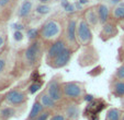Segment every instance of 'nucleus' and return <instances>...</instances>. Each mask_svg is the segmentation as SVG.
<instances>
[{"label":"nucleus","mask_w":124,"mask_h":120,"mask_svg":"<svg viewBox=\"0 0 124 120\" xmlns=\"http://www.w3.org/2000/svg\"><path fill=\"white\" fill-rule=\"evenodd\" d=\"M46 45L41 38L31 42L23 49L16 51L14 55L13 76L18 78L26 72L36 70L41 66L45 57Z\"/></svg>","instance_id":"obj_1"},{"label":"nucleus","mask_w":124,"mask_h":120,"mask_svg":"<svg viewBox=\"0 0 124 120\" xmlns=\"http://www.w3.org/2000/svg\"><path fill=\"white\" fill-rule=\"evenodd\" d=\"M66 16L53 15L46 19L40 26V38L48 46L53 42L62 38L65 28Z\"/></svg>","instance_id":"obj_2"},{"label":"nucleus","mask_w":124,"mask_h":120,"mask_svg":"<svg viewBox=\"0 0 124 120\" xmlns=\"http://www.w3.org/2000/svg\"><path fill=\"white\" fill-rule=\"evenodd\" d=\"M63 94L65 99L81 104L87 97L86 84L81 81H64Z\"/></svg>","instance_id":"obj_3"},{"label":"nucleus","mask_w":124,"mask_h":120,"mask_svg":"<svg viewBox=\"0 0 124 120\" xmlns=\"http://www.w3.org/2000/svg\"><path fill=\"white\" fill-rule=\"evenodd\" d=\"M79 15L78 14H69L66 16L65 20V28H64L63 38L65 39L67 46L73 49L75 53L79 50L80 46L77 40V23Z\"/></svg>","instance_id":"obj_4"},{"label":"nucleus","mask_w":124,"mask_h":120,"mask_svg":"<svg viewBox=\"0 0 124 120\" xmlns=\"http://www.w3.org/2000/svg\"><path fill=\"white\" fill-rule=\"evenodd\" d=\"M29 100V93L28 88H23L22 86L18 85L11 87L3 94V104L9 106L21 108L26 105Z\"/></svg>","instance_id":"obj_5"},{"label":"nucleus","mask_w":124,"mask_h":120,"mask_svg":"<svg viewBox=\"0 0 124 120\" xmlns=\"http://www.w3.org/2000/svg\"><path fill=\"white\" fill-rule=\"evenodd\" d=\"M63 75L61 73H56L49 79L44 87L47 94L58 104L65 99L63 94Z\"/></svg>","instance_id":"obj_6"},{"label":"nucleus","mask_w":124,"mask_h":120,"mask_svg":"<svg viewBox=\"0 0 124 120\" xmlns=\"http://www.w3.org/2000/svg\"><path fill=\"white\" fill-rule=\"evenodd\" d=\"M77 40L80 47L90 46L93 43V30L81 15H79L77 23Z\"/></svg>","instance_id":"obj_7"},{"label":"nucleus","mask_w":124,"mask_h":120,"mask_svg":"<svg viewBox=\"0 0 124 120\" xmlns=\"http://www.w3.org/2000/svg\"><path fill=\"white\" fill-rule=\"evenodd\" d=\"M56 110H61L65 115L67 120H79L81 110H80V104H77L75 102L64 99L57 106Z\"/></svg>","instance_id":"obj_8"},{"label":"nucleus","mask_w":124,"mask_h":120,"mask_svg":"<svg viewBox=\"0 0 124 120\" xmlns=\"http://www.w3.org/2000/svg\"><path fill=\"white\" fill-rule=\"evenodd\" d=\"M35 6H36V3L34 2V0H22L16 11V15L19 19L20 22L26 24L31 21Z\"/></svg>","instance_id":"obj_9"},{"label":"nucleus","mask_w":124,"mask_h":120,"mask_svg":"<svg viewBox=\"0 0 124 120\" xmlns=\"http://www.w3.org/2000/svg\"><path fill=\"white\" fill-rule=\"evenodd\" d=\"M74 53H75V51H74L73 49H70L69 47H67V48L64 49L59 55H57L54 59H52L49 62H47L46 65L54 70L63 69V68H65L66 66L71 61Z\"/></svg>","instance_id":"obj_10"},{"label":"nucleus","mask_w":124,"mask_h":120,"mask_svg":"<svg viewBox=\"0 0 124 120\" xmlns=\"http://www.w3.org/2000/svg\"><path fill=\"white\" fill-rule=\"evenodd\" d=\"M120 32V27L117 25V23L113 20H110L107 23L102 24L99 30V38L102 40V42L107 43L111 39L115 38V37L119 35Z\"/></svg>","instance_id":"obj_11"},{"label":"nucleus","mask_w":124,"mask_h":120,"mask_svg":"<svg viewBox=\"0 0 124 120\" xmlns=\"http://www.w3.org/2000/svg\"><path fill=\"white\" fill-rule=\"evenodd\" d=\"M67 44H66L65 39L62 37V38L57 39L55 42H53L52 44H49L46 47V51H45V57H44V62L47 63L49 62L52 59H54L57 55L62 53L64 49L67 48Z\"/></svg>","instance_id":"obj_12"},{"label":"nucleus","mask_w":124,"mask_h":120,"mask_svg":"<svg viewBox=\"0 0 124 120\" xmlns=\"http://www.w3.org/2000/svg\"><path fill=\"white\" fill-rule=\"evenodd\" d=\"M80 15L82 16V19H84L87 23L91 26V28L93 31L100 30L101 23H100V21H99V16H98V13H97L96 5L86 7Z\"/></svg>","instance_id":"obj_13"},{"label":"nucleus","mask_w":124,"mask_h":120,"mask_svg":"<svg viewBox=\"0 0 124 120\" xmlns=\"http://www.w3.org/2000/svg\"><path fill=\"white\" fill-rule=\"evenodd\" d=\"M96 9H97V13H98L99 21H100L101 25L107 23V22L110 21V20H112V19H111L112 7H111L107 1H99V2H97Z\"/></svg>","instance_id":"obj_14"},{"label":"nucleus","mask_w":124,"mask_h":120,"mask_svg":"<svg viewBox=\"0 0 124 120\" xmlns=\"http://www.w3.org/2000/svg\"><path fill=\"white\" fill-rule=\"evenodd\" d=\"M109 91L110 94L115 98L124 97V80H119L115 78H111L109 81Z\"/></svg>","instance_id":"obj_15"},{"label":"nucleus","mask_w":124,"mask_h":120,"mask_svg":"<svg viewBox=\"0 0 124 120\" xmlns=\"http://www.w3.org/2000/svg\"><path fill=\"white\" fill-rule=\"evenodd\" d=\"M35 98L38 99L39 102L41 103V104L44 106L45 109H51V110H56L57 106H58V103H56L54 100V99L52 98L51 96H49L48 94H47V92L44 90H42L40 93H39V95Z\"/></svg>","instance_id":"obj_16"},{"label":"nucleus","mask_w":124,"mask_h":120,"mask_svg":"<svg viewBox=\"0 0 124 120\" xmlns=\"http://www.w3.org/2000/svg\"><path fill=\"white\" fill-rule=\"evenodd\" d=\"M90 47L91 46H89V49H90ZM97 60H98V53H97L96 49H93L92 53L89 51V55H87V51L84 50L81 53V55H80V57L78 58V63L81 67H87V66H91L93 63H96Z\"/></svg>","instance_id":"obj_17"},{"label":"nucleus","mask_w":124,"mask_h":120,"mask_svg":"<svg viewBox=\"0 0 124 120\" xmlns=\"http://www.w3.org/2000/svg\"><path fill=\"white\" fill-rule=\"evenodd\" d=\"M19 116V108L2 104L0 106V120H10Z\"/></svg>","instance_id":"obj_18"},{"label":"nucleus","mask_w":124,"mask_h":120,"mask_svg":"<svg viewBox=\"0 0 124 120\" xmlns=\"http://www.w3.org/2000/svg\"><path fill=\"white\" fill-rule=\"evenodd\" d=\"M44 109H45L44 106H43V105L41 104L40 102H39L38 99L35 98L34 102H33V104H32V106H31L30 111H29V115H28V117H26V120H33V119H35V118L38 117V116L40 115V113H42Z\"/></svg>","instance_id":"obj_19"},{"label":"nucleus","mask_w":124,"mask_h":120,"mask_svg":"<svg viewBox=\"0 0 124 120\" xmlns=\"http://www.w3.org/2000/svg\"><path fill=\"white\" fill-rule=\"evenodd\" d=\"M51 11H52L51 5H42V3H38V5L35 6V9H34V12H33L32 18H31V21H32V19L34 18V16H36V18H43V16L47 15Z\"/></svg>","instance_id":"obj_20"},{"label":"nucleus","mask_w":124,"mask_h":120,"mask_svg":"<svg viewBox=\"0 0 124 120\" xmlns=\"http://www.w3.org/2000/svg\"><path fill=\"white\" fill-rule=\"evenodd\" d=\"M122 113H123V109L115 108V107H111L107 110L105 113V120H121Z\"/></svg>","instance_id":"obj_21"},{"label":"nucleus","mask_w":124,"mask_h":120,"mask_svg":"<svg viewBox=\"0 0 124 120\" xmlns=\"http://www.w3.org/2000/svg\"><path fill=\"white\" fill-rule=\"evenodd\" d=\"M9 46L8 45V31L6 24H0V53L5 48Z\"/></svg>","instance_id":"obj_22"},{"label":"nucleus","mask_w":124,"mask_h":120,"mask_svg":"<svg viewBox=\"0 0 124 120\" xmlns=\"http://www.w3.org/2000/svg\"><path fill=\"white\" fill-rule=\"evenodd\" d=\"M25 35L29 43L34 42V40L40 38V27H26Z\"/></svg>","instance_id":"obj_23"},{"label":"nucleus","mask_w":124,"mask_h":120,"mask_svg":"<svg viewBox=\"0 0 124 120\" xmlns=\"http://www.w3.org/2000/svg\"><path fill=\"white\" fill-rule=\"evenodd\" d=\"M14 6H16V0H0V8L3 10L12 12L14 11Z\"/></svg>","instance_id":"obj_24"},{"label":"nucleus","mask_w":124,"mask_h":120,"mask_svg":"<svg viewBox=\"0 0 124 120\" xmlns=\"http://www.w3.org/2000/svg\"><path fill=\"white\" fill-rule=\"evenodd\" d=\"M53 111L54 110H51V109H44L38 117L35 118V119H33V120H49V118H51Z\"/></svg>","instance_id":"obj_25"},{"label":"nucleus","mask_w":124,"mask_h":120,"mask_svg":"<svg viewBox=\"0 0 124 120\" xmlns=\"http://www.w3.org/2000/svg\"><path fill=\"white\" fill-rule=\"evenodd\" d=\"M112 78L119 79V80H124V63H121V65L116 68V70L114 71Z\"/></svg>","instance_id":"obj_26"},{"label":"nucleus","mask_w":124,"mask_h":120,"mask_svg":"<svg viewBox=\"0 0 124 120\" xmlns=\"http://www.w3.org/2000/svg\"><path fill=\"white\" fill-rule=\"evenodd\" d=\"M116 60H117V62H120V65L124 63V43H122L121 46L117 48Z\"/></svg>","instance_id":"obj_27"},{"label":"nucleus","mask_w":124,"mask_h":120,"mask_svg":"<svg viewBox=\"0 0 124 120\" xmlns=\"http://www.w3.org/2000/svg\"><path fill=\"white\" fill-rule=\"evenodd\" d=\"M49 120H67V118L65 117V115L61 110H54Z\"/></svg>","instance_id":"obj_28"},{"label":"nucleus","mask_w":124,"mask_h":120,"mask_svg":"<svg viewBox=\"0 0 124 120\" xmlns=\"http://www.w3.org/2000/svg\"><path fill=\"white\" fill-rule=\"evenodd\" d=\"M14 38L16 39V40H21V39L24 38V35L23 33L21 32V31H18V32L14 33Z\"/></svg>","instance_id":"obj_29"},{"label":"nucleus","mask_w":124,"mask_h":120,"mask_svg":"<svg viewBox=\"0 0 124 120\" xmlns=\"http://www.w3.org/2000/svg\"><path fill=\"white\" fill-rule=\"evenodd\" d=\"M54 1H56V0H36V2L42 3V5H51V3H53Z\"/></svg>","instance_id":"obj_30"},{"label":"nucleus","mask_w":124,"mask_h":120,"mask_svg":"<svg viewBox=\"0 0 124 120\" xmlns=\"http://www.w3.org/2000/svg\"><path fill=\"white\" fill-rule=\"evenodd\" d=\"M121 106H122V109L124 110V97L122 98V102H121Z\"/></svg>","instance_id":"obj_31"},{"label":"nucleus","mask_w":124,"mask_h":120,"mask_svg":"<svg viewBox=\"0 0 124 120\" xmlns=\"http://www.w3.org/2000/svg\"><path fill=\"white\" fill-rule=\"evenodd\" d=\"M121 43H124V33H123V35H122V37H121Z\"/></svg>","instance_id":"obj_32"},{"label":"nucleus","mask_w":124,"mask_h":120,"mask_svg":"<svg viewBox=\"0 0 124 120\" xmlns=\"http://www.w3.org/2000/svg\"><path fill=\"white\" fill-rule=\"evenodd\" d=\"M121 120H124V110H123V113H122V118H121Z\"/></svg>","instance_id":"obj_33"},{"label":"nucleus","mask_w":124,"mask_h":120,"mask_svg":"<svg viewBox=\"0 0 124 120\" xmlns=\"http://www.w3.org/2000/svg\"><path fill=\"white\" fill-rule=\"evenodd\" d=\"M100 1H109V0H100Z\"/></svg>","instance_id":"obj_34"},{"label":"nucleus","mask_w":124,"mask_h":120,"mask_svg":"<svg viewBox=\"0 0 124 120\" xmlns=\"http://www.w3.org/2000/svg\"><path fill=\"white\" fill-rule=\"evenodd\" d=\"M104 120H105V119H104Z\"/></svg>","instance_id":"obj_35"}]
</instances>
